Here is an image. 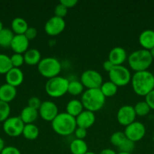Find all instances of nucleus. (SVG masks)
Segmentation results:
<instances>
[{"instance_id":"nucleus-34","label":"nucleus","mask_w":154,"mask_h":154,"mask_svg":"<svg viewBox=\"0 0 154 154\" xmlns=\"http://www.w3.org/2000/svg\"><path fill=\"white\" fill-rule=\"evenodd\" d=\"M11 62L13 68H18L20 69L21 66H23L24 63V54H14L11 57H10Z\"/></svg>"},{"instance_id":"nucleus-46","label":"nucleus","mask_w":154,"mask_h":154,"mask_svg":"<svg viewBox=\"0 0 154 154\" xmlns=\"http://www.w3.org/2000/svg\"><path fill=\"white\" fill-rule=\"evenodd\" d=\"M3 29H4V27H3V23H2V22L0 20V32H1Z\"/></svg>"},{"instance_id":"nucleus-5","label":"nucleus","mask_w":154,"mask_h":154,"mask_svg":"<svg viewBox=\"0 0 154 154\" xmlns=\"http://www.w3.org/2000/svg\"><path fill=\"white\" fill-rule=\"evenodd\" d=\"M69 82L66 78L57 76L48 79L45 86L47 94L52 98H60L67 93Z\"/></svg>"},{"instance_id":"nucleus-41","label":"nucleus","mask_w":154,"mask_h":154,"mask_svg":"<svg viewBox=\"0 0 154 154\" xmlns=\"http://www.w3.org/2000/svg\"><path fill=\"white\" fill-rule=\"evenodd\" d=\"M60 3L68 9L75 7L77 3H78V1L77 0H61Z\"/></svg>"},{"instance_id":"nucleus-17","label":"nucleus","mask_w":154,"mask_h":154,"mask_svg":"<svg viewBox=\"0 0 154 154\" xmlns=\"http://www.w3.org/2000/svg\"><path fill=\"white\" fill-rule=\"evenodd\" d=\"M24 75L22 70L18 68H12L5 75L6 84L14 87H18L24 82Z\"/></svg>"},{"instance_id":"nucleus-4","label":"nucleus","mask_w":154,"mask_h":154,"mask_svg":"<svg viewBox=\"0 0 154 154\" xmlns=\"http://www.w3.org/2000/svg\"><path fill=\"white\" fill-rule=\"evenodd\" d=\"M152 61L149 51L143 48L134 51L128 57V66L135 72L147 71Z\"/></svg>"},{"instance_id":"nucleus-11","label":"nucleus","mask_w":154,"mask_h":154,"mask_svg":"<svg viewBox=\"0 0 154 154\" xmlns=\"http://www.w3.org/2000/svg\"><path fill=\"white\" fill-rule=\"evenodd\" d=\"M66 27V23L64 19L53 16L45 23V33L50 36H56L60 35L64 30Z\"/></svg>"},{"instance_id":"nucleus-19","label":"nucleus","mask_w":154,"mask_h":154,"mask_svg":"<svg viewBox=\"0 0 154 154\" xmlns=\"http://www.w3.org/2000/svg\"><path fill=\"white\" fill-rule=\"evenodd\" d=\"M17 96V89L8 84L0 86V101L9 103L15 99Z\"/></svg>"},{"instance_id":"nucleus-44","label":"nucleus","mask_w":154,"mask_h":154,"mask_svg":"<svg viewBox=\"0 0 154 154\" xmlns=\"http://www.w3.org/2000/svg\"><path fill=\"white\" fill-rule=\"evenodd\" d=\"M5 141L2 138H0V153H2L4 148L5 147Z\"/></svg>"},{"instance_id":"nucleus-1","label":"nucleus","mask_w":154,"mask_h":154,"mask_svg":"<svg viewBox=\"0 0 154 154\" xmlns=\"http://www.w3.org/2000/svg\"><path fill=\"white\" fill-rule=\"evenodd\" d=\"M131 83L136 94L146 96L154 90V75L148 70L134 72L131 76Z\"/></svg>"},{"instance_id":"nucleus-29","label":"nucleus","mask_w":154,"mask_h":154,"mask_svg":"<svg viewBox=\"0 0 154 154\" xmlns=\"http://www.w3.org/2000/svg\"><path fill=\"white\" fill-rule=\"evenodd\" d=\"M13 68L10 57L4 54H0V75H6Z\"/></svg>"},{"instance_id":"nucleus-39","label":"nucleus","mask_w":154,"mask_h":154,"mask_svg":"<svg viewBox=\"0 0 154 154\" xmlns=\"http://www.w3.org/2000/svg\"><path fill=\"white\" fill-rule=\"evenodd\" d=\"M145 102L147 103L151 110H154V90L145 96Z\"/></svg>"},{"instance_id":"nucleus-3","label":"nucleus","mask_w":154,"mask_h":154,"mask_svg":"<svg viewBox=\"0 0 154 154\" xmlns=\"http://www.w3.org/2000/svg\"><path fill=\"white\" fill-rule=\"evenodd\" d=\"M105 100V96L100 89L85 90L81 97V102L84 109L94 113L100 111L104 107Z\"/></svg>"},{"instance_id":"nucleus-10","label":"nucleus","mask_w":154,"mask_h":154,"mask_svg":"<svg viewBox=\"0 0 154 154\" xmlns=\"http://www.w3.org/2000/svg\"><path fill=\"white\" fill-rule=\"evenodd\" d=\"M125 136L128 139L137 142L143 138L146 135V127L143 123L134 121L125 127L124 131Z\"/></svg>"},{"instance_id":"nucleus-45","label":"nucleus","mask_w":154,"mask_h":154,"mask_svg":"<svg viewBox=\"0 0 154 154\" xmlns=\"http://www.w3.org/2000/svg\"><path fill=\"white\" fill-rule=\"evenodd\" d=\"M149 54H150L151 57H152V60H154V48H152V49L149 50Z\"/></svg>"},{"instance_id":"nucleus-37","label":"nucleus","mask_w":154,"mask_h":154,"mask_svg":"<svg viewBox=\"0 0 154 154\" xmlns=\"http://www.w3.org/2000/svg\"><path fill=\"white\" fill-rule=\"evenodd\" d=\"M74 134L77 139L84 140V138L87 136V129H84V128L76 127Z\"/></svg>"},{"instance_id":"nucleus-14","label":"nucleus","mask_w":154,"mask_h":154,"mask_svg":"<svg viewBox=\"0 0 154 154\" xmlns=\"http://www.w3.org/2000/svg\"><path fill=\"white\" fill-rule=\"evenodd\" d=\"M30 41L24 35H14L10 48L14 54H24L29 49Z\"/></svg>"},{"instance_id":"nucleus-21","label":"nucleus","mask_w":154,"mask_h":154,"mask_svg":"<svg viewBox=\"0 0 154 154\" xmlns=\"http://www.w3.org/2000/svg\"><path fill=\"white\" fill-rule=\"evenodd\" d=\"M24 63L29 66H36L42 60L41 53L35 48L28 49L24 54Z\"/></svg>"},{"instance_id":"nucleus-36","label":"nucleus","mask_w":154,"mask_h":154,"mask_svg":"<svg viewBox=\"0 0 154 154\" xmlns=\"http://www.w3.org/2000/svg\"><path fill=\"white\" fill-rule=\"evenodd\" d=\"M42 103V102L39 98L36 97V96H33L29 99L28 102H27V106L34 108L36 110H39Z\"/></svg>"},{"instance_id":"nucleus-27","label":"nucleus","mask_w":154,"mask_h":154,"mask_svg":"<svg viewBox=\"0 0 154 154\" xmlns=\"http://www.w3.org/2000/svg\"><path fill=\"white\" fill-rule=\"evenodd\" d=\"M100 90L102 92L103 95L105 96V98H110L112 97V96H114L116 94L118 87L116 84H113V82L109 81L103 83Z\"/></svg>"},{"instance_id":"nucleus-32","label":"nucleus","mask_w":154,"mask_h":154,"mask_svg":"<svg viewBox=\"0 0 154 154\" xmlns=\"http://www.w3.org/2000/svg\"><path fill=\"white\" fill-rule=\"evenodd\" d=\"M11 114V107L9 103L0 101V123H4Z\"/></svg>"},{"instance_id":"nucleus-8","label":"nucleus","mask_w":154,"mask_h":154,"mask_svg":"<svg viewBox=\"0 0 154 154\" xmlns=\"http://www.w3.org/2000/svg\"><path fill=\"white\" fill-rule=\"evenodd\" d=\"M80 81L87 90L100 89L104 83L101 74L93 69L85 71L80 77Z\"/></svg>"},{"instance_id":"nucleus-24","label":"nucleus","mask_w":154,"mask_h":154,"mask_svg":"<svg viewBox=\"0 0 154 154\" xmlns=\"http://www.w3.org/2000/svg\"><path fill=\"white\" fill-rule=\"evenodd\" d=\"M69 150L72 154H85L88 152V144L84 140L74 139L69 144Z\"/></svg>"},{"instance_id":"nucleus-38","label":"nucleus","mask_w":154,"mask_h":154,"mask_svg":"<svg viewBox=\"0 0 154 154\" xmlns=\"http://www.w3.org/2000/svg\"><path fill=\"white\" fill-rule=\"evenodd\" d=\"M24 35L27 37V38L29 41L33 40V39L36 38V36H37V30L34 27H29L27 31H26Z\"/></svg>"},{"instance_id":"nucleus-47","label":"nucleus","mask_w":154,"mask_h":154,"mask_svg":"<svg viewBox=\"0 0 154 154\" xmlns=\"http://www.w3.org/2000/svg\"><path fill=\"white\" fill-rule=\"evenodd\" d=\"M85 154H96V153H94V152H91V151H88V152H87Z\"/></svg>"},{"instance_id":"nucleus-30","label":"nucleus","mask_w":154,"mask_h":154,"mask_svg":"<svg viewBox=\"0 0 154 154\" xmlns=\"http://www.w3.org/2000/svg\"><path fill=\"white\" fill-rule=\"evenodd\" d=\"M134 109L136 115L138 117H145L149 114L151 110L145 101H140L137 102L134 106Z\"/></svg>"},{"instance_id":"nucleus-40","label":"nucleus","mask_w":154,"mask_h":154,"mask_svg":"<svg viewBox=\"0 0 154 154\" xmlns=\"http://www.w3.org/2000/svg\"><path fill=\"white\" fill-rule=\"evenodd\" d=\"M0 154H21V152L18 148L14 146H8L4 148Z\"/></svg>"},{"instance_id":"nucleus-16","label":"nucleus","mask_w":154,"mask_h":154,"mask_svg":"<svg viewBox=\"0 0 154 154\" xmlns=\"http://www.w3.org/2000/svg\"><path fill=\"white\" fill-rule=\"evenodd\" d=\"M126 60H128L127 52L122 47H116L109 53L108 60L114 66H122Z\"/></svg>"},{"instance_id":"nucleus-26","label":"nucleus","mask_w":154,"mask_h":154,"mask_svg":"<svg viewBox=\"0 0 154 154\" xmlns=\"http://www.w3.org/2000/svg\"><path fill=\"white\" fill-rule=\"evenodd\" d=\"M14 36V34L11 29H3L0 32V46L5 48H10Z\"/></svg>"},{"instance_id":"nucleus-42","label":"nucleus","mask_w":154,"mask_h":154,"mask_svg":"<svg viewBox=\"0 0 154 154\" xmlns=\"http://www.w3.org/2000/svg\"><path fill=\"white\" fill-rule=\"evenodd\" d=\"M114 66H115L114 65H113V63L108 60H106V61L104 63V64H103V68H104V70H105L106 72H108V73L112 70V69H113V68L114 67Z\"/></svg>"},{"instance_id":"nucleus-6","label":"nucleus","mask_w":154,"mask_h":154,"mask_svg":"<svg viewBox=\"0 0 154 154\" xmlns=\"http://www.w3.org/2000/svg\"><path fill=\"white\" fill-rule=\"evenodd\" d=\"M37 69L42 77L51 79L58 76L61 71V64L60 61L54 57H45L39 62Z\"/></svg>"},{"instance_id":"nucleus-33","label":"nucleus","mask_w":154,"mask_h":154,"mask_svg":"<svg viewBox=\"0 0 154 154\" xmlns=\"http://www.w3.org/2000/svg\"><path fill=\"white\" fill-rule=\"evenodd\" d=\"M134 147H135V142L126 138L125 141L118 147V149H119V152L131 153L134 150Z\"/></svg>"},{"instance_id":"nucleus-43","label":"nucleus","mask_w":154,"mask_h":154,"mask_svg":"<svg viewBox=\"0 0 154 154\" xmlns=\"http://www.w3.org/2000/svg\"><path fill=\"white\" fill-rule=\"evenodd\" d=\"M99 154H117V153H116V151L113 150V149L106 148L101 150V151L99 153Z\"/></svg>"},{"instance_id":"nucleus-13","label":"nucleus","mask_w":154,"mask_h":154,"mask_svg":"<svg viewBox=\"0 0 154 154\" xmlns=\"http://www.w3.org/2000/svg\"><path fill=\"white\" fill-rule=\"evenodd\" d=\"M38 111H39V115L42 117V120L51 123L59 114L57 105L51 101L42 102Z\"/></svg>"},{"instance_id":"nucleus-31","label":"nucleus","mask_w":154,"mask_h":154,"mask_svg":"<svg viewBox=\"0 0 154 154\" xmlns=\"http://www.w3.org/2000/svg\"><path fill=\"white\" fill-rule=\"evenodd\" d=\"M126 136H125L124 132H121V131H119V132H116L114 133H113L110 136V143L113 144V146L118 147L122 144V143L125 141V140L126 139Z\"/></svg>"},{"instance_id":"nucleus-48","label":"nucleus","mask_w":154,"mask_h":154,"mask_svg":"<svg viewBox=\"0 0 154 154\" xmlns=\"http://www.w3.org/2000/svg\"><path fill=\"white\" fill-rule=\"evenodd\" d=\"M117 154H132V153H122V152H119Z\"/></svg>"},{"instance_id":"nucleus-22","label":"nucleus","mask_w":154,"mask_h":154,"mask_svg":"<svg viewBox=\"0 0 154 154\" xmlns=\"http://www.w3.org/2000/svg\"><path fill=\"white\" fill-rule=\"evenodd\" d=\"M84 110V107L81 100L79 99H72L69 101L66 107V113L75 118L79 115Z\"/></svg>"},{"instance_id":"nucleus-20","label":"nucleus","mask_w":154,"mask_h":154,"mask_svg":"<svg viewBox=\"0 0 154 154\" xmlns=\"http://www.w3.org/2000/svg\"><path fill=\"white\" fill-rule=\"evenodd\" d=\"M39 111L38 110L32 108L29 106H26L23 108L19 117L24 122V124H30L33 123L38 118Z\"/></svg>"},{"instance_id":"nucleus-49","label":"nucleus","mask_w":154,"mask_h":154,"mask_svg":"<svg viewBox=\"0 0 154 154\" xmlns=\"http://www.w3.org/2000/svg\"><path fill=\"white\" fill-rule=\"evenodd\" d=\"M152 139H153V141H154V134H153V137H152Z\"/></svg>"},{"instance_id":"nucleus-2","label":"nucleus","mask_w":154,"mask_h":154,"mask_svg":"<svg viewBox=\"0 0 154 154\" xmlns=\"http://www.w3.org/2000/svg\"><path fill=\"white\" fill-rule=\"evenodd\" d=\"M51 127L56 134L60 136H68L74 133L77 127L75 117L66 112L59 113L51 122Z\"/></svg>"},{"instance_id":"nucleus-18","label":"nucleus","mask_w":154,"mask_h":154,"mask_svg":"<svg viewBox=\"0 0 154 154\" xmlns=\"http://www.w3.org/2000/svg\"><path fill=\"white\" fill-rule=\"evenodd\" d=\"M138 42L143 49L146 51H149L154 48V30H143L139 35Z\"/></svg>"},{"instance_id":"nucleus-12","label":"nucleus","mask_w":154,"mask_h":154,"mask_svg":"<svg viewBox=\"0 0 154 154\" xmlns=\"http://www.w3.org/2000/svg\"><path fill=\"white\" fill-rule=\"evenodd\" d=\"M137 115L134 111V106L131 105H123L117 111L116 119L118 123L122 126L126 127L127 126L135 121Z\"/></svg>"},{"instance_id":"nucleus-23","label":"nucleus","mask_w":154,"mask_h":154,"mask_svg":"<svg viewBox=\"0 0 154 154\" xmlns=\"http://www.w3.org/2000/svg\"><path fill=\"white\" fill-rule=\"evenodd\" d=\"M11 31L14 35H24L29 28L27 21L22 17H15L11 21Z\"/></svg>"},{"instance_id":"nucleus-25","label":"nucleus","mask_w":154,"mask_h":154,"mask_svg":"<svg viewBox=\"0 0 154 154\" xmlns=\"http://www.w3.org/2000/svg\"><path fill=\"white\" fill-rule=\"evenodd\" d=\"M22 135L24 138L29 141H34L39 137V129L37 126L34 123H30V124H25L23 130Z\"/></svg>"},{"instance_id":"nucleus-15","label":"nucleus","mask_w":154,"mask_h":154,"mask_svg":"<svg viewBox=\"0 0 154 154\" xmlns=\"http://www.w3.org/2000/svg\"><path fill=\"white\" fill-rule=\"evenodd\" d=\"M95 120L96 117L95 113L87 110H84L79 115L75 117L77 127L84 128L85 129L91 127L95 124Z\"/></svg>"},{"instance_id":"nucleus-35","label":"nucleus","mask_w":154,"mask_h":154,"mask_svg":"<svg viewBox=\"0 0 154 154\" xmlns=\"http://www.w3.org/2000/svg\"><path fill=\"white\" fill-rule=\"evenodd\" d=\"M67 11L68 9L65 6H63V5L59 3L58 5H57L55 8H54V16L63 19L66 16V14H67Z\"/></svg>"},{"instance_id":"nucleus-7","label":"nucleus","mask_w":154,"mask_h":154,"mask_svg":"<svg viewBox=\"0 0 154 154\" xmlns=\"http://www.w3.org/2000/svg\"><path fill=\"white\" fill-rule=\"evenodd\" d=\"M110 81L118 87L128 85L131 80V74L125 66H115L109 72Z\"/></svg>"},{"instance_id":"nucleus-9","label":"nucleus","mask_w":154,"mask_h":154,"mask_svg":"<svg viewBox=\"0 0 154 154\" xmlns=\"http://www.w3.org/2000/svg\"><path fill=\"white\" fill-rule=\"evenodd\" d=\"M25 124L20 117H11L3 123V131L10 137H18L22 135Z\"/></svg>"},{"instance_id":"nucleus-28","label":"nucleus","mask_w":154,"mask_h":154,"mask_svg":"<svg viewBox=\"0 0 154 154\" xmlns=\"http://www.w3.org/2000/svg\"><path fill=\"white\" fill-rule=\"evenodd\" d=\"M84 86L79 81H71L68 85L67 93L72 96H79L84 92Z\"/></svg>"}]
</instances>
